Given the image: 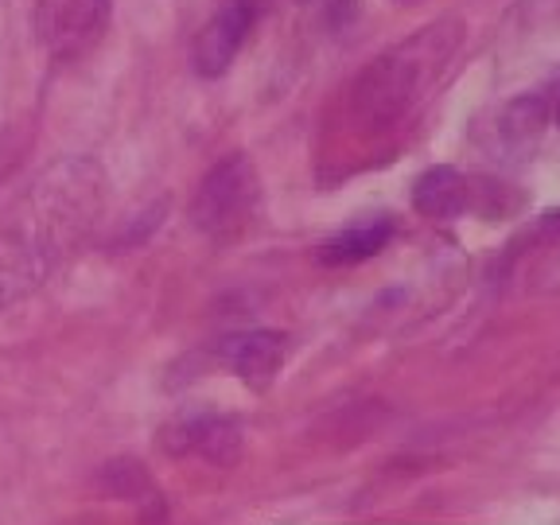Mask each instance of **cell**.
<instances>
[{
	"instance_id": "6da1fadb",
	"label": "cell",
	"mask_w": 560,
	"mask_h": 525,
	"mask_svg": "<svg viewBox=\"0 0 560 525\" xmlns=\"http://www.w3.org/2000/svg\"><path fill=\"white\" fill-rule=\"evenodd\" d=\"M102 210V184L90 160H67L35 184L32 214L0 234V307L16 304L47 280L67 249Z\"/></svg>"
},
{
	"instance_id": "7a4b0ae2",
	"label": "cell",
	"mask_w": 560,
	"mask_h": 525,
	"mask_svg": "<svg viewBox=\"0 0 560 525\" xmlns=\"http://www.w3.org/2000/svg\"><path fill=\"white\" fill-rule=\"evenodd\" d=\"M459 47V24L440 20L394 51L377 55L350 90V105L366 125H394L412 109L424 90L436 82V74L447 67V59Z\"/></svg>"
},
{
	"instance_id": "3957f363",
	"label": "cell",
	"mask_w": 560,
	"mask_h": 525,
	"mask_svg": "<svg viewBox=\"0 0 560 525\" xmlns=\"http://www.w3.org/2000/svg\"><path fill=\"white\" fill-rule=\"evenodd\" d=\"M261 202V184H257V167L245 156H226L207 172L191 202V222L214 242L237 237L257 214Z\"/></svg>"
},
{
	"instance_id": "277c9868",
	"label": "cell",
	"mask_w": 560,
	"mask_h": 525,
	"mask_svg": "<svg viewBox=\"0 0 560 525\" xmlns=\"http://www.w3.org/2000/svg\"><path fill=\"white\" fill-rule=\"evenodd\" d=\"M35 39L51 59H82L109 27V0H35Z\"/></svg>"
},
{
	"instance_id": "5b68a950",
	"label": "cell",
	"mask_w": 560,
	"mask_h": 525,
	"mask_svg": "<svg viewBox=\"0 0 560 525\" xmlns=\"http://www.w3.org/2000/svg\"><path fill=\"white\" fill-rule=\"evenodd\" d=\"M257 16H261V0H226L214 16L207 20V27L195 39V70L202 79H219L226 74L230 62L237 59V51L245 47V39L254 35Z\"/></svg>"
},
{
	"instance_id": "8992f818",
	"label": "cell",
	"mask_w": 560,
	"mask_h": 525,
	"mask_svg": "<svg viewBox=\"0 0 560 525\" xmlns=\"http://www.w3.org/2000/svg\"><path fill=\"white\" fill-rule=\"evenodd\" d=\"M164 447L172 455H195L214 467H230L242 455V424L234 417H219V412L184 417L164 429Z\"/></svg>"
},
{
	"instance_id": "52a82bcc",
	"label": "cell",
	"mask_w": 560,
	"mask_h": 525,
	"mask_svg": "<svg viewBox=\"0 0 560 525\" xmlns=\"http://www.w3.org/2000/svg\"><path fill=\"white\" fill-rule=\"evenodd\" d=\"M219 362L226 370H234L245 385L265 389L280 374V362H284V335L265 331V327L261 331L226 335L219 342Z\"/></svg>"
},
{
	"instance_id": "ba28073f",
	"label": "cell",
	"mask_w": 560,
	"mask_h": 525,
	"mask_svg": "<svg viewBox=\"0 0 560 525\" xmlns=\"http://www.w3.org/2000/svg\"><path fill=\"white\" fill-rule=\"evenodd\" d=\"M412 207L417 214L424 219H436V222H452L459 214L475 207V187L467 175H459L455 167H429L424 175H417V184H412Z\"/></svg>"
},
{
	"instance_id": "9c48e42d",
	"label": "cell",
	"mask_w": 560,
	"mask_h": 525,
	"mask_svg": "<svg viewBox=\"0 0 560 525\" xmlns=\"http://www.w3.org/2000/svg\"><path fill=\"white\" fill-rule=\"evenodd\" d=\"M397 226L389 214H377V219H366V222H354V226L339 230L335 237H327L319 245V261L324 265H359V261H370L385 249V245L394 242Z\"/></svg>"
},
{
	"instance_id": "30bf717a",
	"label": "cell",
	"mask_w": 560,
	"mask_h": 525,
	"mask_svg": "<svg viewBox=\"0 0 560 525\" xmlns=\"http://www.w3.org/2000/svg\"><path fill=\"white\" fill-rule=\"evenodd\" d=\"M552 121V109H549V94H522L502 109L499 117V137L506 149L525 152L534 149L541 132L549 129Z\"/></svg>"
},
{
	"instance_id": "8fae6325",
	"label": "cell",
	"mask_w": 560,
	"mask_h": 525,
	"mask_svg": "<svg viewBox=\"0 0 560 525\" xmlns=\"http://www.w3.org/2000/svg\"><path fill=\"white\" fill-rule=\"evenodd\" d=\"M105 487L114 490V494H125V499H137V494H149L152 482H149V475H144V467L125 459V464L105 467Z\"/></svg>"
},
{
	"instance_id": "7c38bea8",
	"label": "cell",
	"mask_w": 560,
	"mask_h": 525,
	"mask_svg": "<svg viewBox=\"0 0 560 525\" xmlns=\"http://www.w3.org/2000/svg\"><path fill=\"white\" fill-rule=\"evenodd\" d=\"M549 109H552V121L560 125V86H557V94L549 97Z\"/></svg>"
}]
</instances>
